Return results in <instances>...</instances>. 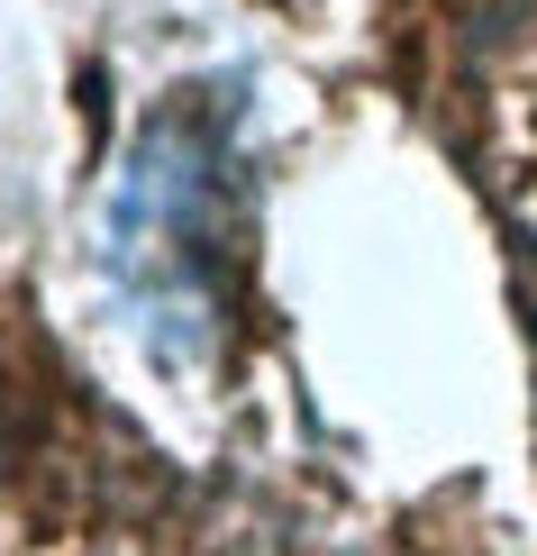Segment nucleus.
Instances as JSON below:
<instances>
[{"mask_svg":"<svg viewBox=\"0 0 537 556\" xmlns=\"http://www.w3.org/2000/svg\"><path fill=\"white\" fill-rule=\"evenodd\" d=\"M228 128H209L201 110L155 119V137L137 147L119 219H110V265L119 292L137 301V319H155L165 338H209L228 301V238H238V201H228Z\"/></svg>","mask_w":537,"mask_h":556,"instance_id":"nucleus-1","label":"nucleus"}]
</instances>
